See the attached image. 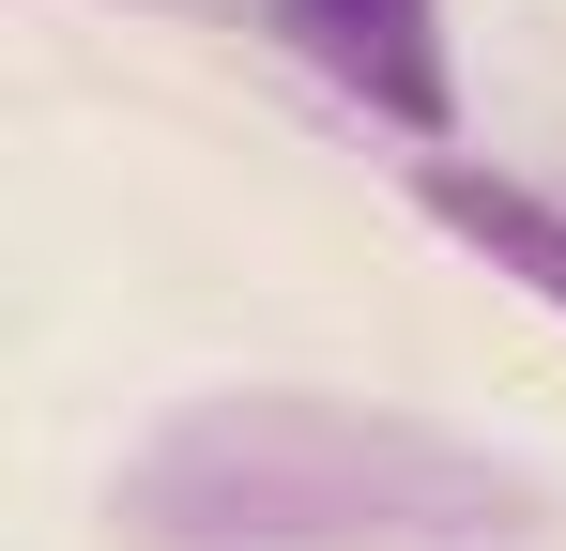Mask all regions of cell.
<instances>
[{"mask_svg": "<svg viewBox=\"0 0 566 551\" xmlns=\"http://www.w3.org/2000/svg\"><path fill=\"white\" fill-rule=\"evenodd\" d=\"M138 490H154L185 537H398V521L474 537V521L505 506L490 459H444L429 429H368V414H337V398H214L199 429L154 445Z\"/></svg>", "mask_w": 566, "mask_h": 551, "instance_id": "obj_1", "label": "cell"}, {"mask_svg": "<svg viewBox=\"0 0 566 551\" xmlns=\"http://www.w3.org/2000/svg\"><path fill=\"white\" fill-rule=\"evenodd\" d=\"M276 31L368 123H398V138H444L460 123V31H444V0H276Z\"/></svg>", "mask_w": 566, "mask_h": 551, "instance_id": "obj_2", "label": "cell"}, {"mask_svg": "<svg viewBox=\"0 0 566 551\" xmlns=\"http://www.w3.org/2000/svg\"><path fill=\"white\" fill-rule=\"evenodd\" d=\"M413 199H429V230H460L490 276H521L536 306H566V199H536V184L474 169V154H429L413 169Z\"/></svg>", "mask_w": 566, "mask_h": 551, "instance_id": "obj_3", "label": "cell"}]
</instances>
